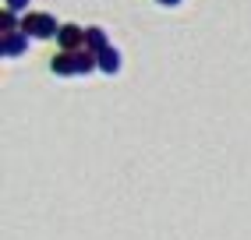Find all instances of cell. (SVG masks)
I'll return each instance as SVG.
<instances>
[{"mask_svg":"<svg viewBox=\"0 0 251 240\" xmlns=\"http://www.w3.org/2000/svg\"><path fill=\"white\" fill-rule=\"evenodd\" d=\"M7 7H11V11H18V14H22V11L28 7V0H7Z\"/></svg>","mask_w":251,"mask_h":240,"instance_id":"8","label":"cell"},{"mask_svg":"<svg viewBox=\"0 0 251 240\" xmlns=\"http://www.w3.org/2000/svg\"><path fill=\"white\" fill-rule=\"evenodd\" d=\"M85 46L92 49V53H99V49H106V46H110V39H106V28L92 25V28H89V36H85Z\"/></svg>","mask_w":251,"mask_h":240,"instance_id":"6","label":"cell"},{"mask_svg":"<svg viewBox=\"0 0 251 240\" xmlns=\"http://www.w3.org/2000/svg\"><path fill=\"white\" fill-rule=\"evenodd\" d=\"M85 36H89V28H81V25H60V32H57V43H60V49H85Z\"/></svg>","mask_w":251,"mask_h":240,"instance_id":"2","label":"cell"},{"mask_svg":"<svg viewBox=\"0 0 251 240\" xmlns=\"http://www.w3.org/2000/svg\"><path fill=\"white\" fill-rule=\"evenodd\" d=\"M99 71H103V74H117V71H121V53H117L113 46L99 49Z\"/></svg>","mask_w":251,"mask_h":240,"instance_id":"5","label":"cell"},{"mask_svg":"<svg viewBox=\"0 0 251 240\" xmlns=\"http://www.w3.org/2000/svg\"><path fill=\"white\" fill-rule=\"evenodd\" d=\"M22 32H28L32 39H53L60 32V25L46 11H28V14H22Z\"/></svg>","mask_w":251,"mask_h":240,"instance_id":"1","label":"cell"},{"mask_svg":"<svg viewBox=\"0 0 251 240\" xmlns=\"http://www.w3.org/2000/svg\"><path fill=\"white\" fill-rule=\"evenodd\" d=\"M28 32H7V36H4V57L7 60H14V57H22V53H28Z\"/></svg>","mask_w":251,"mask_h":240,"instance_id":"4","label":"cell"},{"mask_svg":"<svg viewBox=\"0 0 251 240\" xmlns=\"http://www.w3.org/2000/svg\"><path fill=\"white\" fill-rule=\"evenodd\" d=\"M0 25H4V36H7V32H18L22 28V18H18V11H4V18H0Z\"/></svg>","mask_w":251,"mask_h":240,"instance_id":"7","label":"cell"},{"mask_svg":"<svg viewBox=\"0 0 251 240\" xmlns=\"http://www.w3.org/2000/svg\"><path fill=\"white\" fill-rule=\"evenodd\" d=\"M50 71H53L57 78H71V74H78V49H60V53L50 60Z\"/></svg>","mask_w":251,"mask_h":240,"instance_id":"3","label":"cell"},{"mask_svg":"<svg viewBox=\"0 0 251 240\" xmlns=\"http://www.w3.org/2000/svg\"><path fill=\"white\" fill-rule=\"evenodd\" d=\"M156 4H163V7H177V4H184V0H156Z\"/></svg>","mask_w":251,"mask_h":240,"instance_id":"9","label":"cell"}]
</instances>
